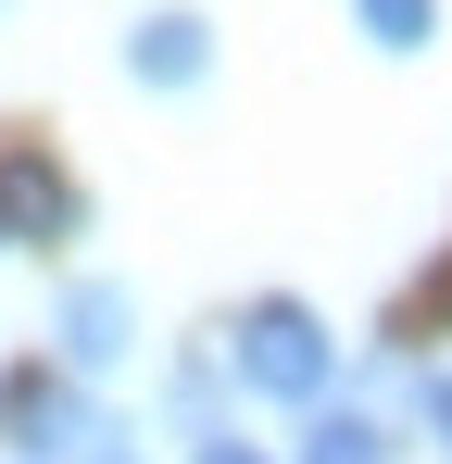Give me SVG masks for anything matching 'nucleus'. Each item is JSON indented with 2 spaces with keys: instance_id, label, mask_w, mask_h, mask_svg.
Masks as SVG:
<instances>
[{
  "instance_id": "nucleus-1",
  "label": "nucleus",
  "mask_w": 452,
  "mask_h": 464,
  "mask_svg": "<svg viewBox=\"0 0 452 464\" xmlns=\"http://www.w3.org/2000/svg\"><path fill=\"white\" fill-rule=\"evenodd\" d=\"M226 377L264 389V401H314V389L339 377V339H327L301 302H251L239 326H226Z\"/></svg>"
},
{
  "instance_id": "nucleus-2",
  "label": "nucleus",
  "mask_w": 452,
  "mask_h": 464,
  "mask_svg": "<svg viewBox=\"0 0 452 464\" xmlns=\"http://www.w3.org/2000/svg\"><path fill=\"white\" fill-rule=\"evenodd\" d=\"M51 339H64V377H113V364L139 352V302H126L113 276H75L64 314H51Z\"/></svg>"
},
{
  "instance_id": "nucleus-3",
  "label": "nucleus",
  "mask_w": 452,
  "mask_h": 464,
  "mask_svg": "<svg viewBox=\"0 0 452 464\" xmlns=\"http://www.w3.org/2000/svg\"><path fill=\"white\" fill-rule=\"evenodd\" d=\"M0 427L25 440V464H38V452H88V440H101V414L75 401V377H13V389H0Z\"/></svg>"
},
{
  "instance_id": "nucleus-4",
  "label": "nucleus",
  "mask_w": 452,
  "mask_h": 464,
  "mask_svg": "<svg viewBox=\"0 0 452 464\" xmlns=\"http://www.w3.org/2000/svg\"><path fill=\"white\" fill-rule=\"evenodd\" d=\"M64 227H75V188L38 151H0V251H38V238H64Z\"/></svg>"
},
{
  "instance_id": "nucleus-5",
  "label": "nucleus",
  "mask_w": 452,
  "mask_h": 464,
  "mask_svg": "<svg viewBox=\"0 0 452 464\" xmlns=\"http://www.w3.org/2000/svg\"><path fill=\"white\" fill-rule=\"evenodd\" d=\"M201 63H214L201 13H151L139 38H126V76H151V88H201Z\"/></svg>"
},
{
  "instance_id": "nucleus-6",
  "label": "nucleus",
  "mask_w": 452,
  "mask_h": 464,
  "mask_svg": "<svg viewBox=\"0 0 452 464\" xmlns=\"http://www.w3.org/2000/svg\"><path fill=\"white\" fill-rule=\"evenodd\" d=\"M301 464H402V440H389L377 414H314V427H301Z\"/></svg>"
},
{
  "instance_id": "nucleus-7",
  "label": "nucleus",
  "mask_w": 452,
  "mask_h": 464,
  "mask_svg": "<svg viewBox=\"0 0 452 464\" xmlns=\"http://www.w3.org/2000/svg\"><path fill=\"white\" fill-rule=\"evenodd\" d=\"M427 25H440V0H365V38H377V51H427Z\"/></svg>"
},
{
  "instance_id": "nucleus-8",
  "label": "nucleus",
  "mask_w": 452,
  "mask_h": 464,
  "mask_svg": "<svg viewBox=\"0 0 452 464\" xmlns=\"http://www.w3.org/2000/svg\"><path fill=\"white\" fill-rule=\"evenodd\" d=\"M415 414H427V440L452 452V364H427V377H415Z\"/></svg>"
},
{
  "instance_id": "nucleus-9",
  "label": "nucleus",
  "mask_w": 452,
  "mask_h": 464,
  "mask_svg": "<svg viewBox=\"0 0 452 464\" xmlns=\"http://www.w3.org/2000/svg\"><path fill=\"white\" fill-rule=\"evenodd\" d=\"M189 464H264L251 440H189Z\"/></svg>"
},
{
  "instance_id": "nucleus-10",
  "label": "nucleus",
  "mask_w": 452,
  "mask_h": 464,
  "mask_svg": "<svg viewBox=\"0 0 452 464\" xmlns=\"http://www.w3.org/2000/svg\"><path fill=\"white\" fill-rule=\"evenodd\" d=\"M75 464H139V440H113V427H101V440H88Z\"/></svg>"
}]
</instances>
